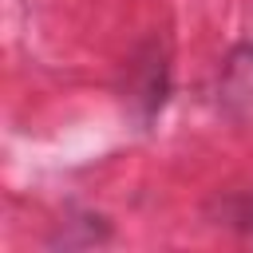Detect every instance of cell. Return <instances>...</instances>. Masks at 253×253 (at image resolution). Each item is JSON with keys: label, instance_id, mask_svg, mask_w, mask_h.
<instances>
[{"label": "cell", "instance_id": "1", "mask_svg": "<svg viewBox=\"0 0 253 253\" xmlns=\"http://www.w3.org/2000/svg\"><path fill=\"white\" fill-rule=\"evenodd\" d=\"M233 221H245V229H249V233H253V198H249V202H241V206H237V213H233Z\"/></svg>", "mask_w": 253, "mask_h": 253}]
</instances>
